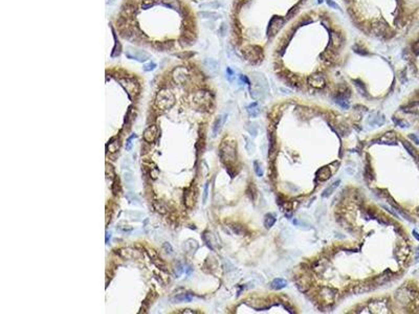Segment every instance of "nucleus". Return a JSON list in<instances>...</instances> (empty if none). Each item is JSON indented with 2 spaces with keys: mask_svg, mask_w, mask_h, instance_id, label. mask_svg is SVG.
Listing matches in <instances>:
<instances>
[{
  "mask_svg": "<svg viewBox=\"0 0 419 314\" xmlns=\"http://www.w3.org/2000/svg\"><path fill=\"white\" fill-rule=\"evenodd\" d=\"M175 104V96L169 88H161L155 97V106L161 111L171 109Z\"/></svg>",
  "mask_w": 419,
  "mask_h": 314,
  "instance_id": "f257e3e1",
  "label": "nucleus"
},
{
  "mask_svg": "<svg viewBox=\"0 0 419 314\" xmlns=\"http://www.w3.org/2000/svg\"><path fill=\"white\" fill-rule=\"evenodd\" d=\"M219 155L223 163H234L237 159L236 145L233 141H223L219 148Z\"/></svg>",
  "mask_w": 419,
  "mask_h": 314,
  "instance_id": "f03ea898",
  "label": "nucleus"
},
{
  "mask_svg": "<svg viewBox=\"0 0 419 314\" xmlns=\"http://www.w3.org/2000/svg\"><path fill=\"white\" fill-rule=\"evenodd\" d=\"M192 101L198 108H201L202 110H209V108H211L213 104V96L209 91L199 90L194 93Z\"/></svg>",
  "mask_w": 419,
  "mask_h": 314,
  "instance_id": "7ed1b4c3",
  "label": "nucleus"
},
{
  "mask_svg": "<svg viewBox=\"0 0 419 314\" xmlns=\"http://www.w3.org/2000/svg\"><path fill=\"white\" fill-rule=\"evenodd\" d=\"M120 85L125 89L128 96L131 100H133L137 94L139 93V82L135 80L134 78H129V76H124L118 80Z\"/></svg>",
  "mask_w": 419,
  "mask_h": 314,
  "instance_id": "20e7f679",
  "label": "nucleus"
},
{
  "mask_svg": "<svg viewBox=\"0 0 419 314\" xmlns=\"http://www.w3.org/2000/svg\"><path fill=\"white\" fill-rule=\"evenodd\" d=\"M173 81L178 85H185L190 80V71L185 66H178L175 67L172 71Z\"/></svg>",
  "mask_w": 419,
  "mask_h": 314,
  "instance_id": "39448f33",
  "label": "nucleus"
},
{
  "mask_svg": "<svg viewBox=\"0 0 419 314\" xmlns=\"http://www.w3.org/2000/svg\"><path fill=\"white\" fill-rule=\"evenodd\" d=\"M242 55L247 61L257 63L262 59V51L258 46H247L242 49Z\"/></svg>",
  "mask_w": 419,
  "mask_h": 314,
  "instance_id": "423d86ee",
  "label": "nucleus"
},
{
  "mask_svg": "<svg viewBox=\"0 0 419 314\" xmlns=\"http://www.w3.org/2000/svg\"><path fill=\"white\" fill-rule=\"evenodd\" d=\"M284 19L281 17H272L270 19L269 27H268V36H275L281 27L284 25Z\"/></svg>",
  "mask_w": 419,
  "mask_h": 314,
  "instance_id": "0eeeda50",
  "label": "nucleus"
},
{
  "mask_svg": "<svg viewBox=\"0 0 419 314\" xmlns=\"http://www.w3.org/2000/svg\"><path fill=\"white\" fill-rule=\"evenodd\" d=\"M158 133H160L158 127L156 125H151L144 131V139L149 144H152L156 141Z\"/></svg>",
  "mask_w": 419,
  "mask_h": 314,
  "instance_id": "6e6552de",
  "label": "nucleus"
},
{
  "mask_svg": "<svg viewBox=\"0 0 419 314\" xmlns=\"http://www.w3.org/2000/svg\"><path fill=\"white\" fill-rule=\"evenodd\" d=\"M135 14H136V5L134 4V2L126 1L122 6L121 15L129 19V18H133Z\"/></svg>",
  "mask_w": 419,
  "mask_h": 314,
  "instance_id": "1a4fd4ad",
  "label": "nucleus"
},
{
  "mask_svg": "<svg viewBox=\"0 0 419 314\" xmlns=\"http://www.w3.org/2000/svg\"><path fill=\"white\" fill-rule=\"evenodd\" d=\"M154 47L157 51H170L175 47V42L172 40L164 42H155Z\"/></svg>",
  "mask_w": 419,
  "mask_h": 314,
  "instance_id": "9d476101",
  "label": "nucleus"
},
{
  "mask_svg": "<svg viewBox=\"0 0 419 314\" xmlns=\"http://www.w3.org/2000/svg\"><path fill=\"white\" fill-rule=\"evenodd\" d=\"M196 192V191H195ZM193 193V186L185 191V203L188 207H193L196 201V193Z\"/></svg>",
  "mask_w": 419,
  "mask_h": 314,
  "instance_id": "9b49d317",
  "label": "nucleus"
},
{
  "mask_svg": "<svg viewBox=\"0 0 419 314\" xmlns=\"http://www.w3.org/2000/svg\"><path fill=\"white\" fill-rule=\"evenodd\" d=\"M225 120H226V115H219L218 117L215 120L214 125H213V136L216 137L218 135V133L221 130L222 126L224 125Z\"/></svg>",
  "mask_w": 419,
  "mask_h": 314,
  "instance_id": "f8f14e48",
  "label": "nucleus"
},
{
  "mask_svg": "<svg viewBox=\"0 0 419 314\" xmlns=\"http://www.w3.org/2000/svg\"><path fill=\"white\" fill-rule=\"evenodd\" d=\"M308 83L314 88H323L325 86V79L322 75H312L308 79Z\"/></svg>",
  "mask_w": 419,
  "mask_h": 314,
  "instance_id": "ddd939ff",
  "label": "nucleus"
},
{
  "mask_svg": "<svg viewBox=\"0 0 419 314\" xmlns=\"http://www.w3.org/2000/svg\"><path fill=\"white\" fill-rule=\"evenodd\" d=\"M331 175H332V173H331V171H330V168H328V167H324V168L320 169L317 173V177L321 181L328 180V179L331 177Z\"/></svg>",
  "mask_w": 419,
  "mask_h": 314,
  "instance_id": "4468645a",
  "label": "nucleus"
},
{
  "mask_svg": "<svg viewBox=\"0 0 419 314\" xmlns=\"http://www.w3.org/2000/svg\"><path fill=\"white\" fill-rule=\"evenodd\" d=\"M395 141H396V136L393 132H389V133H386L383 137L378 139V144H395Z\"/></svg>",
  "mask_w": 419,
  "mask_h": 314,
  "instance_id": "2eb2a0df",
  "label": "nucleus"
},
{
  "mask_svg": "<svg viewBox=\"0 0 419 314\" xmlns=\"http://www.w3.org/2000/svg\"><path fill=\"white\" fill-rule=\"evenodd\" d=\"M339 183H341V180H336V181H334V182H333V183H331L330 186H328V188L326 189L324 192H323V194H322V197H324V198H327V197H329L330 195H332L333 193H334V191H335V190L338 188Z\"/></svg>",
  "mask_w": 419,
  "mask_h": 314,
  "instance_id": "dca6fc26",
  "label": "nucleus"
},
{
  "mask_svg": "<svg viewBox=\"0 0 419 314\" xmlns=\"http://www.w3.org/2000/svg\"><path fill=\"white\" fill-rule=\"evenodd\" d=\"M270 285H272V288H274L276 290H280V289L285 288V287L287 286V281H285L284 279H281V278L275 279Z\"/></svg>",
  "mask_w": 419,
  "mask_h": 314,
  "instance_id": "f3484780",
  "label": "nucleus"
},
{
  "mask_svg": "<svg viewBox=\"0 0 419 314\" xmlns=\"http://www.w3.org/2000/svg\"><path fill=\"white\" fill-rule=\"evenodd\" d=\"M205 65L206 67H208L211 71H213V72H217V71H218L219 64H218V62H217L216 60L210 59V58H208V59H205Z\"/></svg>",
  "mask_w": 419,
  "mask_h": 314,
  "instance_id": "a211bd4d",
  "label": "nucleus"
},
{
  "mask_svg": "<svg viewBox=\"0 0 419 314\" xmlns=\"http://www.w3.org/2000/svg\"><path fill=\"white\" fill-rule=\"evenodd\" d=\"M193 300V296L190 293H180L174 297L173 303H184V302H191Z\"/></svg>",
  "mask_w": 419,
  "mask_h": 314,
  "instance_id": "6ab92c4d",
  "label": "nucleus"
},
{
  "mask_svg": "<svg viewBox=\"0 0 419 314\" xmlns=\"http://www.w3.org/2000/svg\"><path fill=\"white\" fill-rule=\"evenodd\" d=\"M199 15L201 16V18H205V19H209V20H217L221 17L220 14H217V13H215V12H209V10L200 12Z\"/></svg>",
  "mask_w": 419,
  "mask_h": 314,
  "instance_id": "aec40b11",
  "label": "nucleus"
},
{
  "mask_svg": "<svg viewBox=\"0 0 419 314\" xmlns=\"http://www.w3.org/2000/svg\"><path fill=\"white\" fill-rule=\"evenodd\" d=\"M247 112L251 117H257L260 114V109L258 107V103H253L250 106H247Z\"/></svg>",
  "mask_w": 419,
  "mask_h": 314,
  "instance_id": "412c9836",
  "label": "nucleus"
},
{
  "mask_svg": "<svg viewBox=\"0 0 419 314\" xmlns=\"http://www.w3.org/2000/svg\"><path fill=\"white\" fill-rule=\"evenodd\" d=\"M334 102L338 105L339 107L343 108V109H349V107H350V104H349V102L347 101V99H345V97L338 96V94L334 97Z\"/></svg>",
  "mask_w": 419,
  "mask_h": 314,
  "instance_id": "4be33fe9",
  "label": "nucleus"
},
{
  "mask_svg": "<svg viewBox=\"0 0 419 314\" xmlns=\"http://www.w3.org/2000/svg\"><path fill=\"white\" fill-rule=\"evenodd\" d=\"M276 223V217L272 214H267L264 218V226L267 229H269L270 227L274 226V224Z\"/></svg>",
  "mask_w": 419,
  "mask_h": 314,
  "instance_id": "5701e85b",
  "label": "nucleus"
},
{
  "mask_svg": "<svg viewBox=\"0 0 419 314\" xmlns=\"http://www.w3.org/2000/svg\"><path fill=\"white\" fill-rule=\"evenodd\" d=\"M107 147H108V151L110 153H115L118 150V148H120V142L116 141L115 138H112L109 141V144L107 145Z\"/></svg>",
  "mask_w": 419,
  "mask_h": 314,
  "instance_id": "b1692460",
  "label": "nucleus"
},
{
  "mask_svg": "<svg viewBox=\"0 0 419 314\" xmlns=\"http://www.w3.org/2000/svg\"><path fill=\"white\" fill-rule=\"evenodd\" d=\"M353 49H354V51L356 52V54L360 55V56H368V55L370 54V52L367 51V48H365L364 46L360 45V44H359V43H356L353 46Z\"/></svg>",
  "mask_w": 419,
  "mask_h": 314,
  "instance_id": "393cba45",
  "label": "nucleus"
},
{
  "mask_svg": "<svg viewBox=\"0 0 419 314\" xmlns=\"http://www.w3.org/2000/svg\"><path fill=\"white\" fill-rule=\"evenodd\" d=\"M194 42L195 40H192V39H189V38H187V37H184L182 36L181 38L179 39V45L180 47H188V46H191V45H193L194 44Z\"/></svg>",
  "mask_w": 419,
  "mask_h": 314,
  "instance_id": "a878e982",
  "label": "nucleus"
},
{
  "mask_svg": "<svg viewBox=\"0 0 419 314\" xmlns=\"http://www.w3.org/2000/svg\"><path fill=\"white\" fill-rule=\"evenodd\" d=\"M402 145H404V147L405 148V149H407V151L410 153L411 156H413V157L415 158V159H417V158H418V155H417V153H416L415 149L412 147V145H411L410 142H408V141H402Z\"/></svg>",
  "mask_w": 419,
  "mask_h": 314,
  "instance_id": "bb28decb",
  "label": "nucleus"
},
{
  "mask_svg": "<svg viewBox=\"0 0 419 314\" xmlns=\"http://www.w3.org/2000/svg\"><path fill=\"white\" fill-rule=\"evenodd\" d=\"M220 6V3L218 1H211V2H205L199 5L200 9H218Z\"/></svg>",
  "mask_w": 419,
  "mask_h": 314,
  "instance_id": "cd10ccee",
  "label": "nucleus"
},
{
  "mask_svg": "<svg viewBox=\"0 0 419 314\" xmlns=\"http://www.w3.org/2000/svg\"><path fill=\"white\" fill-rule=\"evenodd\" d=\"M134 251L135 250L131 249V248H124V249L120 250V255L125 259H131V258H133Z\"/></svg>",
  "mask_w": 419,
  "mask_h": 314,
  "instance_id": "c85d7f7f",
  "label": "nucleus"
},
{
  "mask_svg": "<svg viewBox=\"0 0 419 314\" xmlns=\"http://www.w3.org/2000/svg\"><path fill=\"white\" fill-rule=\"evenodd\" d=\"M374 116H375V115L372 114V118H370V120H369V123L371 124V125L380 126V125H383V124L384 123V116H379V115H376V117H374Z\"/></svg>",
  "mask_w": 419,
  "mask_h": 314,
  "instance_id": "c756f323",
  "label": "nucleus"
},
{
  "mask_svg": "<svg viewBox=\"0 0 419 314\" xmlns=\"http://www.w3.org/2000/svg\"><path fill=\"white\" fill-rule=\"evenodd\" d=\"M275 150H276V137L275 134L272 133L269 134V155L275 153L276 152Z\"/></svg>",
  "mask_w": 419,
  "mask_h": 314,
  "instance_id": "7c9ffc66",
  "label": "nucleus"
},
{
  "mask_svg": "<svg viewBox=\"0 0 419 314\" xmlns=\"http://www.w3.org/2000/svg\"><path fill=\"white\" fill-rule=\"evenodd\" d=\"M354 84H355V87H356V89L359 90V92L360 94H364V96H367V90H366L365 85L362 83V82H359V81H354Z\"/></svg>",
  "mask_w": 419,
  "mask_h": 314,
  "instance_id": "2f4dec72",
  "label": "nucleus"
},
{
  "mask_svg": "<svg viewBox=\"0 0 419 314\" xmlns=\"http://www.w3.org/2000/svg\"><path fill=\"white\" fill-rule=\"evenodd\" d=\"M121 52H122V47H121L120 42H118V41H115V45H114V47H113V51H112V54H111V57H118V56H120Z\"/></svg>",
  "mask_w": 419,
  "mask_h": 314,
  "instance_id": "473e14b6",
  "label": "nucleus"
},
{
  "mask_svg": "<svg viewBox=\"0 0 419 314\" xmlns=\"http://www.w3.org/2000/svg\"><path fill=\"white\" fill-rule=\"evenodd\" d=\"M160 1V0H142V7H144V9H149V7L151 6H153L155 3H157V2Z\"/></svg>",
  "mask_w": 419,
  "mask_h": 314,
  "instance_id": "72a5a7b5",
  "label": "nucleus"
},
{
  "mask_svg": "<svg viewBox=\"0 0 419 314\" xmlns=\"http://www.w3.org/2000/svg\"><path fill=\"white\" fill-rule=\"evenodd\" d=\"M254 169H255V173L257 174V176L258 177H261L262 175H263V170H262V168H261V165L259 163V161H254Z\"/></svg>",
  "mask_w": 419,
  "mask_h": 314,
  "instance_id": "f704fd0d",
  "label": "nucleus"
},
{
  "mask_svg": "<svg viewBox=\"0 0 419 314\" xmlns=\"http://www.w3.org/2000/svg\"><path fill=\"white\" fill-rule=\"evenodd\" d=\"M175 56L178 57L179 59H190L191 56H193V52L190 51H181V52H177L175 54Z\"/></svg>",
  "mask_w": 419,
  "mask_h": 314,
  "instance_id": "c9c22d12",
  "label": "nucleus"
},
{
  "mask_svg": "<svg viewBox=\"0 0 419 314\" xmlns=\"http://www.w3.org/2000/svg\"><path fill=\"white\" fill-rule=\"evenodd\" d=\"M182 272H184V267H182V265L180 263H177V266H175L174 269V273L176 275V278H179Z\"/></svg>",
  "mask_w": 419,
  "mask_h": 314,
  "instance_id": "e433bc0d",
  "label": "nucleus"
},
{
  "mask_svg": "<svg viewBox=\"0 0 419 314\" xmlns=\"http://www.w3.org/2000/svg\"><path fill=\"white\" fill-rule=\"evenodd\" d=\"M163 248H164V250L166 251L167 255H173V248H172L171 244L168 243V242H165V243H164Z\"/></svg>",
  "mask_w": 419,
  "mask_h": 314,
  "instance_id": "4c0bfd02",
  "label": "nucleus"
},
{
  "mask_svg": "<svg viewBox=\"0 0 419 314\" xmlns=\"http://www.w3.org/2000/svg\"><path fill=\"white\" fill-rule=\"evenodd\" d=\"M135 137H137L136 134H132L131 136L128 137V139H127V141H126V150H127V151H130V150L132 149V139L135 138Z\"/></svg>",
  "mask_w": 419,
  "mask_h": 314,
  "instance_id": "58836bf2",
  "label": "nucleus"
},
{
  "mask_svg": "<svg viewBox=\"0 0 419 314\" xmlns=\"http://www.w3.org/2000/svg\"><path fill=\"white\" fill-rule=\"evenodd\" d=\"M329 37H330V40H331V42H332V43H334V44L338 43V42H339V38H341V37H339V35H338V34L334 33V31H332V33H330Z\"/></svg>",
  "mask_w": 419,
  "mask_h": 314,
  "instance_id": "ea45409f",
  "label": "nucleus"
},
{
  "mask_svg": "<svg viewBox=\"0 0 419 314\" xmlns=\"http://www.w3.org/2000/svg\"><path fill=\"white\" fill-rule=\"evenodd\" d=\"M393 122H394L395 124H396L397 126L401 127V128H404V127H409V124L405 123L404 120H399V118L393 117Z\"/></svg>",
  "mask_w": 419,
  "mask_h": 314,
  "instance_id": "a19ab883",
  "label": "nucleus"
},
{
  "mask_svg": "<svg viewBox=\"0 0 419 314\" xmlns=\"http://www.w3.org/2000/svg\"><path fill=\"white\" fill-rule=\"evenodd\" d=\"M326 3H327V5L329 7H331V9H335V10H341V7H339V5L336 3V2H334L333 0H326Z\"/></svg>",
  "mask_w": 419,
  "mask_h": 314,
  "instance_id": "79ce46f5",
  "label": "nucleus"
},
{
  "mask_svg": "<svg viewBox=\"0 0 419 314\" xmlns=\"http://www.w3.org/2000/svg\"><path fill=\"white\" fill-rule=\"evenodd\" d=\"M208 196H209V182H206L205 184V190H203V198H202V202L205 203L206 200H208Z\"/></svg>",
  "mask_w": 419,
  "mask_h": 314,
  "instance_id": "37998d69",
  "label": "nucleus"
},
{
  "mask_svg": "<svg viewBox=\"0 0 419 314\" xmlns=\"http://www.w3.org/2000/svg\"><path fill=\"white\" fill-rule=\"evenodd\" d=\"M155 67H156V64H155V63L150 62V63H148V64H146V65L144 66V70H145V71H152V70H154V69H155Z\"/></svg>",
  "mask_w": 419,
  "mask_h": 314,
  "instance_id": "c03bdc74",
  "label": "nucleus"
},
{
  "mask_svg": "<svg viewBox=\"0 0 419 314\" xmlns=\"http://www.w3.org/2000/svg\"><path fill=\"white\" fill-rule=\"evenodd\" d=\"M226 72H227V80H229L230 82H233V80H234V78H235L234 71L230 69V67H227L226 68Z\"/></svg>",
  "mask_w": 419,
  "mask_h": 314,
  "instance_id": "a18cd8bd",
  "label": "nucleus"
},
{
  "mask_svg": "<svg viewBox=\"0 0 419 314\" xmlns=\"http://www.w3.org/2000/svg\"><path fill=\"white\" fill-rule=\"evenodd\" d=\"M311 22H312V19H310V18H308V17H304L303 19L301 20V24H302V25L310 24Z\"/></svg>",
  "mask_w": 419,
  "mask_h": 314,
  "instance_id": "49530a36",
  "label": "nucleus"
},
{
  "mask_svg": "<svg viewBox=\"0 0 419 314\" xmlns=\"http://www.w3.org/2000/svg\"><path fill=\"white\" fill-rule=\"evenodd\" d=\"M412 49H413V51H414L416 55L419 54V40L417 42H415L414 45H413V47H412Z\"/></svg>",
  "mask_w": 419,
  "mask_h": 314,
  "instance_id": "de8ad7c7",
  "label": "nucleus"
},
{
  "mask_svg": "<svg viewBox=\"0 0 419 314\" xmlns=\"http://www.w3.org/2000/svg\"><path fill=\"white\" fill-rule=\"evenodd\" d=\"M409 137H410L411 139H413V141H415V142H416V144H417V145H419V138H418L417 136L415 135V134H410V135H409Z\"/></svg>",
  "mask_w": 419,
  "mask_h": 314,
  "instance_id": "09e8293b",
  "label": "nucleus"
},
{
  "mask_svg": "<svg viewBox=\"0 0 419 314\" xmlns=\"http://www.w3.org/2000/svg\"><path fill=\"white\" fill-rule=\"evenodd\" d=\"M240 79H241V80H242L243 82H245L246 84H248V85H251V82H250V80H248V79H247V76H246V75H240Z\"/></svg>",
  "mask_w": 419,
  "mask_h": 314,
  "instance_id": "8fccbe9b",
  "label": "nucleus"
},
{
  "mask_svg": "<svg viewBox=\"0 0 419 314\" xmlns=\"http://www.w3.org/2000/svg\"><path fill=\"white\" fill-rule=\"evenodd\" d=\"M180 313H196L194 310H190V309H184L182 311H178Z\"/></svg>",
  "mask_w": 419,
  "mask_h": 314,
  "instance_id": "3c124183",
  "label": "nucleus"
},
{
  "mask_svg": "<svg viewBox=\"0 0 419 314\" xmlns=\"http://www.w3.org/2000/svg\"><path fill=\"white\" fill-rule=\"evenodd\" d=\"M221 33H222V34H221L222 36H224V35H225V24H224V23L221 25Z\"/></svg>",
  "mask_w": 419,
  "mask_h": 314,
  "instance_id": "603ef678",
  "label": "nucleus"
},
{
  "mask_svg": "<svg viewBox=\"0 0 419 314\" xmlns=\"http://www.w3.org/2000/svg\"><path fill=\"white\" fill-rule=\"evenodd\" d=\"M110 237H111V233H106V243H108V240H110Z\"/></svg>",
  "mask_w": 419,
  "mask_h": 314,
  "instance_id": "864d4df0",
  "label": "nucleus"
},
{
  "mask_svg": "<svg viewBox=\"0 0 419 314\" xmlns=\"http://www.w3.org/2000/svg\"><path fill=\"white\" fill-rule=\"evenodd\" d=\"M413 234H414V236H415V238H416V239H417V240H418V241H419V236H418V233H417V231H415V230H414V231H413Z\"/></svg>",
  "mask_w": 419,
  "mask_h": 314,
  "instance_id": "5fc2aeb1",
  "label": "nucleus"
},
{
  "mask_svg": "<svg viewBox=\"0 0 419 314\" xmlns=\"http://www.w3.org/2000/svg\"><path fill=\"white\" fill-rule=\"evenodd\" d=\"M324 1V0H317V3H322V2Z\"/></svg>",
  "mask_w": 419,
  "mask_h": 314,
  "instance_id": "6e6d98bb",
  "label": "nucleus"
}]
</instances>
